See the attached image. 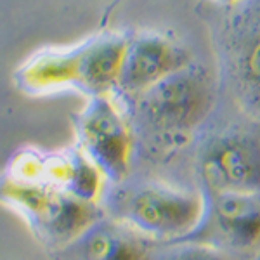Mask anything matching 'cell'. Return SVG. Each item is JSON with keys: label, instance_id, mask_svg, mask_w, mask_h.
Segmentation results:
<instances>
[{"label": "cell", "instance_id": "5b68a950", "mask_svg": "<svg viewBox=\"0 0 260 260\" xmlns=\"http://www.w3.org/2000/svg\"><path fill=\"white\" fill-rule=\"evenodd\" d=\"M201 194L205 205L200 222L175 241L205 243L238 258L257 260L260 255V191Z\"/></svg>", "mask_w": 260, "mask_h": 260}, {"label": "cell", "instance_id": "7a4b0ae2", "mask_svg": "<svg viewBox=\"0 0 260 260\" xmlns=\"http://www.w3.org/2000/svg\"><path fill=\"white\" fill-rule=\"evenodd\" d=\"M0 198L26 220L39 243L54 250L70 246L83 231L106 215L99 203L80 200L50 184L9 175H2Z\"/></svg>", "mask_w": 260, "mask_h": 260}, {"label": "cell", "instance_id": "8992f818", "mask_svg": "<svg viewBox=\"0 0 260 260\" xmlns=\"http://www.w3.org/2000/svg\"><path fill=\"white\" fill-rule=\"evenodd\" d=\"M71 120L77 146L103 172L106 182H123L130 170L134 132L118 99L113 94L87 98Z\"/></svg>", "mask_w": 260, "mask_h": 260}, {"label": "cell", "instance_id": "30bf717a", "mask_svg": "<svg viewBox=\"0 0 260 260\" xmlns=\"http://www.w3.org/2000/svg\"><path fill=\"white\" fill-rule=\"evenodd\" d=\"M12 82L26 95H44L64 89L82 94L85 83V39L75 45L37 50L14 71Z\"/></svg>", "mask_w": 260, "mask_h": 260}, {"label": "cell", "instance_id": "ba28073f", "mask_svg": "<svg viewBox=\"0 0 260 260\" xmlns=\"http://www.w3.org/2000/svg\"><path fill=\"white\" fill-rule=\"evenodd\" d=\"M4 175L50 184L92 203H99L106 182L103 172L77 144L57 151L21 148L11 156Z\"/></svg>", "mask_w": 260, "mask_h": 260}, {"label": "cell", "instance_id": "9a60e30c", "mask_svg": "<svg viewBox=\"0 0 260 260\" xmlns=\"http://www.w3.org/2000/svg\"><path fill=\"white\" fill-rule=\"evenodd\" d=\"M257 260H260V255H258V257H257Z\"/></svg>", "mask_w": 260, "mask_h": 260}, {"label": "cell", "instance_id": "3957f363", "mask_svg": "<svg viewBox=\"0 0 260 260\" xmlns=\"http://www.w3.org/2000/svg\"><path fill=\"white\" fill-rule=\"evenodd\" d=\"M201 192L260 191V118L234 121L212 132L196 149Z\"/></svg>", "mask_w": 260, "mask_h": 260}, {"label": "cell", "instance_id": "9c48e42d", "mask_svg": "<svg viewBox=\"0 0 260 260\" xmlns=\"http://www.w3.org/2000/svg\"><path fill=\"white\" fill-rule=\"evenodd\" d=\"M191 61L189 52L165 33L148 30L130 35L113 95L139 94Z\"/></svg>", "mask_w": 260, "mask_h": 260}, {"label": "cell", "instance_id": "5bb4252c", "mask_svg": "<svg viewBox=\"0 0 260 260\" xmlns=\"http://www.w3.org/2000/svg\"><path fill=\"white\" fill-rule=\"evenodd\" d=\"M120 2V0H115V6H116V4H118Z\"/></svg>", "mask_w": 260, "mask_h": 260}, {"label": "cell", "instance_id": "7c38bea8", "mask_svg": "<svg viewBox=\"0 0 260 260\" xmlns=\"http://www.w3.org/2000/svg\"><path fill=\"white\" fill-rule=\"evenodd\" d=\"M156 246L153 260H243L212 245L194 241H169Z\"/></svg>", "mask_w": 260, "mask_h": 260}, {"label": "cell", "instance_id": "277c9868", "mask_svg": "<svg viewBox=\"0 0 260 260\" xmlns=\"http://www.w3.org/2000/svg\"><path fill=\"white\" fill-rule=\"evenodd\" d=\"M201 191L144 182L120 194L115 217L158 243L175 241L196 228L203 213Z\"/></svg>", "mask_w": 260, "mask_h": 260}, {"label": "cell", "instance_id": "8fae6325", "mask_svg": "<svg viewBox=\"0 0 260 260\" xmlns=\"http://www.w3.org/2000/svg\"><path fill=\"white\" fill-rule=\"evenodd\" d=\"M80 260H153L158 241L116 217H101L73 243Z\"/></svg>", "mask_w": 260, "mask_h": 260}, {"label": "cell", "instance_id": "52a82bcc", "mask_svg": "<svg viewBox=\"0 0 260 260\" xmlns=\"http://www.w3.org/2000/svg\"><path fill=\"white\" fill-rule=\"evenodd\" d=\"M231 7L217 40L219 61L238 104L260 118V0Z\"/></svg>", "mask_w": 260, "mask_h": 260}, {"label": "cell", "instance_id": "6da1fadb", "mask_svg": "<svg viewBox=\"0 0 260 260\" xmlns=\"http://www.w3.org/2000/svg\"><path fill=\"white\" fill-rule=\"evenodd\" d=\"M116 99L134 137L139 136L153 153L167 154L186 144L208 118L215 106L217 80L207 66L191 61L139 94Z\"/></svg>", "mask_w": 260, "mask_h": 260}, {"label": "cell", "instance_id": "4fadbf2b", "mask_svg": "<svg viewBox=\"0 0 260 260\" xmlns=\"http://www.w3.org/2000/svg\"><path fill=\"white\" fill-rule=\"evenodd\" d=\"M217 4H224V6H234V4H240L243 0H213Z\"/></svg>", "mask_w": 260, "mask_h": 260}]
</instances>
